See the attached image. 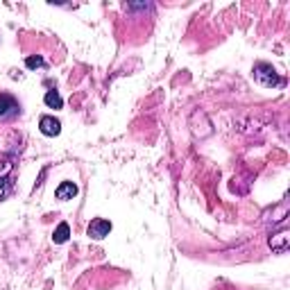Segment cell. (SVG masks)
Segmentation results:
<instances>
[{"label": "cell", "mask_w": 290, "mask_h": 290, "mask_svg": "<svg viewBox=\"0 0 290 290\" xmlns=\"http://www.w3.org/2000/svg\"><path fill=\"white\" fill-rule=\"evenodd\" d=\"M254 80H256L258 84H263V86H281L284 84V80L277 75V70H274L270 64H256L254 66Z\"/></svg>", "instance_id": "6da1fadb"}, {"label": "cell", "mask_w": 290, "mask_h": 290, "mask_svg": "<svg viewBox=\"0 0 290 290\" xmlns=\"http://www.w3.org/2000/svg\"><path fill=\"white\" fill-rule=\"evenodd\" d=\"M109 231H111V222L102 220V218H96V220L89 225V236H91L93 241H102L104 236H109Z\"/></svg>", "instance_id": "7a4b0ae2"}, {"label": "cell", "mask_w": 290, "mask_h": 290, "mask_svg": "<svg viewBox=\"0 0 290 290\" xmlns=\"http://www.w3.org/2000/svg\"><path fill=\"white\" fill-rule=\"evenodd\" d=\"M39 129H41L46 136H57L61 132V123L54 116H41L39 120Z\"/></svg>", "instance_id": "3957f363"}, {"label": "cell", "mask_w": 290, "mask_h": 290, "mask_svg": "<svg viewBox=\"0 0 290 290\" xmlns=\"http://www.w3.org/2000/svg\"><path fill=\"white\" fill-rule=\"evenodd\" d=\"M54 195H57V199H61V202H68V199H73L77 195V186L73 182H61L59 186H57V191H54Z\"/></svg>", "instance_id": "277c9868"}, {"label": "cell", "mask_w": 290, "mask_h": 290, "mask_svg": "<svg viewBox=\"0 0 290 290\" xmlns=\"http://www.w3.org/2000/svg\"><path fill=\"white\" fill-rule=\"evenodd\" d=\"M18 111V102L9 93H0V116H9V113Z\"/></svg>", "instance_id": "5b68a950"}, {"label": "cell", "mask_w": 290, "mask_h": 290, "mask_svg": "<svg viewBox=\"0 0 290 290\" xmlns=\"http://www.w3.org/2000/svg\"><path fill=\"white\" fill-rule=\"evenodd\" d=\"M68 236H70V227H68V222H61V225L57 227V229H54L52 241L57 242V245H61V242L68 241Z\"/></svg>", "instance_id": "8992f818"}, {"label": "cell", "mask_w": 290, "mask_h": 290, "mask_svg": "<svg viewBox=\"0 0 290 290\" xmlns=\"http://www.w3.org/2000/svg\"><path fill=\"white\" fill-rule=\"evenodd\" d=\"M43 102L48 104L50 109H61V107H64V100H61V96L57 91H48V93H46Z\"/></svg>", "instance_id": "52a82bcc"}, {"label": "cell", "mask_w": 290, "mask_h": 290, "mask_svg": "<svg viewBox=\"0 0 290 290\" xmlns=\"http://www.w3.org/2000/svg\"><path fill=\"white\" fill-rule=\"evenodd\" d=\"M43 64H46V61H43L41 57H27V59H25V66H27V68H41Z\"/></svg>", "instance_id": "ba28073f"}]
</instances>
